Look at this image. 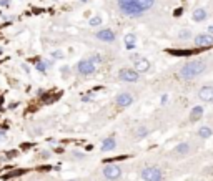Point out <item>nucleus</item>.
Wrapping results in <instances>:
<instances>
[{"label":"nucleus","instance_id":"24","mask_svg":"<svg viewBox=\"0 0 213 181\" xmlns=\"http://www.w3.org/2000/svg\"><path fill=\"white\" fill-rule=\"evenodd\" d=\"M52 57H55V58H63V53H62V52H55V53H52Z\"/></svg>","mask_w":213,"mask_h":181},{"label":"nucleus","instance_id":"10","mask_svg":"<svg viewBox=\"0 0 213 181\" xmlns=\"http://www.w3.org/2000/svg\"><path fill=\"white\" fill-rule=\"evenodd\" d=\"M198 98H200L202 101H206V103L213 101V86H203V88H200Z\"/></svg>","mask_w":213,"mask_h":181},{"label":"nucleus","instance_id":"14","mask_svg":"<svg viewBox=\"0 0 213 181\" xmlns=\"http://www.w3.org/2000/svg\"><path fill=\"white\" fill-rule=\"evenodd\" d=\"M206 19V10L205 9H196L193 12V20L195 22H202V20Z\"/></svg>","mask_w":213,"mask_h":181},{"label":"nucleus","instance_id":"16","mask_svg":"<svg viewBox=\"0 0 213 181\" xmlns=\"http://www.w3.org/2000/svg\"><path fill=\"white\" fill-rule=\"evenodd\" d=\"M125 47L128 50H132V48L135 47V35H132V33H128L125 37Z\"/></svg>","mask_w":213,"mask_h":181},{"label":"nucleus","instance_id":"11","mask_svg":"<svg viewBox=\"0 0 213 181\" xmlns=\"http://www.w3.org/2000/svg\"><path fill=\"white\" fill-rule=\"evenodd\" d=\"M116 105L118 106H130L132 103H133V96L130 95V93H120V95L116 96Z\"/></svg>","mask_w":213,"mask_h":181},{"label":"nucleus","instance_id":"15","mask_svg":"<svg viewBox=\"0 0 213 181\" xmlns=\"http://www.w3.org/2000/svg\"><path fill=\"white\" fill-rule=\"evenodd\" d=\"M188 151H190V145L188 143H182L175 148V153H176V154H186Z\"/></svg>","mask_w":213,"mask_h":181},{"label":"nucleus","instance_id":"27","mask_svg":"<svg viewBox=\"0 0 213 181\" xmlns=\"http://www.w3.org/2000/svg\"><path fill=\"white\" fill-rule=\"evenodd\" d=\"M82 2H87V0H82Z\"/></svg>","mask_w":213,"mask_h":181},{"label":"nucleus","instance_id":"22","mask_svg":"<svg viewBox=\"0 0 213 181\" xmlns=\"http://www.w3.org/2000/svg\"><path fill=\"white\" fill-rule=\"evenodd\" d=\"M100 60H102V58H100V55H93V57L90 58V62H92L93 65H98V63H100Z\"/></svg>","mask_w":213,"mask_h":181},{"label":"nucleus","instance_id":"26","mask_svg":"<svg viewBox=\"0 0 213 181\" xmlns=\"http://www.w3.org/2000/svg\"><path fill=\"white\" fill-rule=\"evenodd\" d=\"M208 32H210V33H213V25L210 27V29H208Z\"/></svg>","mask_w":213,"mask_h":181},{"label":"nucleus","instance_id":"6","mask_svg":"<svg viewBox=\"0 0 213 181\" xmlns=\"http://www.w3.org/2000/svg\"><path fill=\"white\" fill-rule=\"evenodd\" d=\"M103 176H105L107 180L115 181L122 176V170H120V166H116V164H107L105 168H103Z\"/></svg>","mask_w":213,"mask_h":181},{"label":"nucleus","instance_id":"28","mask_svg":"<svg viewBox=\"0 0 213 181\" xmlns=\"http://www.w3.org/2000/svg\"><path fill=\"white\" fill-rule=\"evenodd\" d=\"M70 181H75V180H70Z\"/></svg>","mask_w":213,"mask_h":181},{"label":"nucleus","instance_id":"20","mask_svg":"<svg viewBox=\"0 0 213 181\" xmlns=\"http://www.w3.org/2000/svg\"><path fill=\"white\" fill-rule=\"evenodd\" d=\"M146 135H148V130H146L145 126H140V128L136 130L135 136H136V138H143V136H146Z\"/></svg>","mask_w":213,"mask_h":181},{"label":"nucleus","instance_id":"4","mask_svg":"<svg viewBox=\"0 0 213 181\" xmlns=\"http://www.w3.org/2000/svg\"><path fill=\"white\" fill-rule=\"evenodd\" d=\"M118 78L122 82H126V83H135L138 82V72L133 70V68H120L118 70Z\"/></svg>","mask_w":213,"mask_h":181},{"label":"nucleus","instance_id":"8","mask_svg":"<svg viewBox=\"0 0 213 181\" xmlns=\"http://www.w3.org/2000/svg\"><path fill=\"white\" fill-rule=\"evenodd\" d=\"M210 45H213V37L208 33H202L195 38V47L202 48V47H210Z\"/></svg>","mask_w":213,"mask_h":181},{"label":"nucleus","instance_id":"18","mask_svg":"<svg viewBox=\"0 0 213 181\" xmlns=\"http://www.w3.org/2000/svg\"><path fill=\"white\" fill-rule=\"evenodd\" d=\"M102 22H103V19H102L100 15H95V17H92V19H90V22H88V23H90L92 27H98V25H102Z\"/></svg>","mask_w":213,"mask_h":181},{"label":"nucleus","instance_id":"19","mask_svg":"<svg viewBox=\"0 0 213 181\" xmlns=\"http://www.w3.org/2000/svg\"><path fill=\"white\" fill-rule=\"evenodd\" d=\"M172 55H180V57H185V55H192L193 52H190V50H168Z\"/></svg>","mask_w":213,"mask_h":181},{"label":"nucleus","instance_id":"5","mask_svg":"<svg viewBox=\"0 0 213 181\" xmlns=\"http://www.w3.org/2000/svg\"><path fill=\"white\" fill-rule=\"evenodd\" d=\"M132 62H133V65H135L133 70H136L138 73H145V72L150 70V62H148L146 58L140 57V55H132Z\"/></svg>","mask_w":213,"mask_h":181},{"label":"nucleus","instance_id":"9","mask_svg":"<svg viewBox=\"0 0 213 181\" xmlns=\"http://www.w3.org/2000/svg\"><path fill=\"white\" fill-rule=\"evenodd\" d=\"M97 38L100 42H105V43H112L115 42V33L112 32L110 29H105V30H100L97 33Z\"/></svg>","mask_w":213,"mask_h":181},{"label":"nucleus","instance_id":"25","mask_svg":"<svg viewBox=\"0 0 213 181\" xmlns=\"http://www.w3.org/2000/svg\"><path fill=\"white\" fill-rule=\"evenodd\" d=\"M3 138H5V133H3V131H0V140H3Z\"/></svg>","mask_w":213,"mask_h":181},{"label":"nucleus","instance_id":"29","mask_svg":"<svg viewBox=\"0 0 213 181\" xmlns=\"http://www.w3.org/2000/svg\"><path fill=\"white\" fill-rule=\"evenodd\" d=\"M0 53H2V50H0Z\"/></svg>","mask_w":213,"mask_h":181},{"label":"nucleus","instance_id":"3","mask_svg":"<svg viewBox=\"0 0 213 181\" xmlns=\"http://www.w3.org/2000/svg\"><path fill=\"white\" fill-rule=\"evenodd\" d=\"M142 178L145 181H162L163 180V173L156 166H146L142 170Z\"/></svg>","mask_w":213,"mask_h":181},{"label":"nucleus","instance_id":"17","mask_svg":"<svg viewBox=\"0 0 213 181\" xmlns=\"http://www.w3.org/2000/svg\"><path fill=\"white\" fill-rule=\"evenodd\" d=\"M212 133H213V131L208 128V126H202V128L198 130V136H202V138H210Z\"/></svg>","mask_w":213,"mask_h":181},{"label":"nucleus","instance_id":"7","mask_svg":"<svg viewBox=\"0 0 213 181\" xmlns=\"http://www.w3.org/2000/svg\"><path fill=\"white\" fill-rule=\"evenodd\" d=\"M77 68L82 75H92V73L97 70V65H93V63L90 62V58H83V60L78 62Z\"/></svg>","mask_w":213,"mask_h":181},{"label":"nucleus","instance_id":"21","mask_svg":"<svg viewBox=\"0 0 213 181\" xmlns=\"http://www.w3.org/2000/svg\"><path fill=\"white\" fill-rule=\"evenodd\" d=\"M37 70L43 73V72L47 70V63H43V62H39V63H37Z\"/></svg>","mask_w":213,"mask_h":181},{"label":"nucleus","instance_id":"2","mask_svg":"<svg viewBox=\"0 0 213 181\" xmlns=\"http://www.w3.org/2000/svg\"><path fill=\"white\" fill-rule=\"evenodd\" d=\"M205 68H206V65L200 60L198 62H190V63H186V65H183L180 68V76L185 78V80H192L195 76L202 75L205 72Z\"/></svg>","mask_w":213,"mask_h":181},{"label":"nucleus","instance_id":"23","mask_svg":"<svg viewBox=\"0 0 213 181\" xmlns=\"http://www.w3.org/2000/svg\"><path fill=\"white\" fill-rule=\"evenodd\" d=\"M190 37V32L188 30H183V32H180V38H188Z\"/></svg>","mask_w":213,"mask_h":181},{"label":"nucleus","instance_id":"12","mask_svg":"<svg viewBox=\"0 0 213 181\" xmlns=\"http://www.w3.org/2000/svg\"><path fill=\"white\" fill-rule=\"evenodd\" d=\"M116 146V141L113 136H110V138H105L103 141H102V151H112V150H115Z\"/></svg>","mask_w":213,"mask_h":181},{"label":"nucleus","instance_id":"1","mask_svg":"<svg viewBox=\"0 0 213 181\" xmlns=\"http://www.w3.org/2000/svg\"><path fill=\"white\" fill-rule=\"evenodd\" d=\"M155 0H118V9L126 17H140L145 10L152 9Z\"/></svg>","mask_w":213,"mask_h":181},{"label":"nucleus","instance_id":"13","mask_svg":"<svg viewBox=\"0 0 213 181\" xmlns=\"http://www.w3.org/2000/svg\"><path fill=\"white\" fill-rule=\"evenodd\" d=\"M202 115H203V108L202 106H195L193 110H192V113H190V120L192 121H198L202 118Z\"/></svg>","mask_w":213,"mask_h":181}]
</instances>
